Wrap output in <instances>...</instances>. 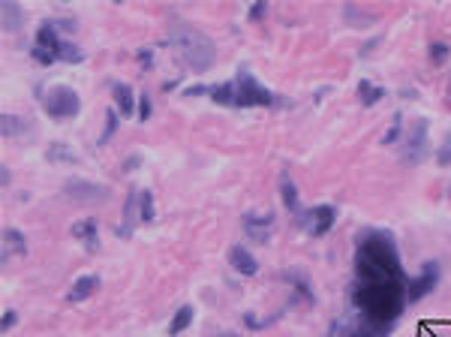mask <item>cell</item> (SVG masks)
<instances>
[{"label":"cell","instance_id":"6da1fadb","mask_svg":"<svg viewBox=\"0 0 451 337\" xmlns=\"http://www.w3.org/2000/svg\"><path fill=\"white\" fill-rule=\"evenodd\" d=\"M406 286L409 280L391 232H367L355 250V307L361 310V322L391 331L403 304H409Z\"/></svg>","mask_w":451,"mask_h":337},{"label":"cell","instance_id":"7a4b0ae2","mask_svg":"<svg viewBox=\"0 0 451 337\" xmlns=\"http://www.w3.org/2000/svg\"><path fill=\"white\" fill-rule=\"evenodd\" d=\"M60 31H72V21H43L40 31H36V40H33V48L30 55L36 64L43 67H52L57 64V60H64V64H82L84 60V52L75 43H67L64 36H60Z\"/></svg>","mask_w":451,"mask_h":337},{"label":"cell","instance_id":"3957f363","mask_svg":"<svg viewBox=\"0 0 451 337\" xmlns=\"http://www.w3.org/2000/svg\"><path fill=\"white\" fill-rule=\"evenodd\" d=\"M169 43L178 48V57H181L193 72H205V70L214 67L217 45H214V40H211L208 33H202L199 28H193V24L174 21L172 31H169Z\"/></svg>","mask_w":451,"mask_h":337},{"label":"cell","instance_id":"277c9868","mask_svg":"<svg viewBox=\"0 0 451 337\" xmlns=\"http://www.w3.org/2000/svg\"><path fill=\"white\" fill-rule=\"evenodd\" d=\"M235 84V109H250V106H280L283 99L277 94H271L247 67L238 70V76L232 79Z\"/></svg>","mask_w":451,"mask_h":337},{"label":"cell","instance_id":"5b68a950","mask_svg":"<svg viewBox=\"0 0 451 337\" xmlns=\"http://www.w3.org/2000/svg\"><path fill=\"white\" fill-rule=\"evenodd\" d=\"M45 111L52 115L55 121H67V118H75L82 111V99H79V94L72 91V87H67V84H57V87H52L48 91V96H45Z\"/></svg>","mask_w":451,"mask_h":337},{"label":"cell","instance_id":"8992f818","mask_svg":"<svg viewBox=\"0 0 451 337\" xmlns=\"http://www.w3.org/2000/svg\"><path fill=\"white\" fill-rule=\"evenodd\" d=\"M428 133H430L428 118H412V127H409L406 142H403V163L406 166H418L424 160V154H428Z\"/></svg>","mask_w":451,"mask_h":337},{"label":"cell","instance_id":"52a82bcc","mask_svg":"<svg viewBox=\"0 0 451 337\" xmlns=\"http://www.w3.org/2000/svg\"><path fill=\"white\" fill-rule=\"evenodd\" d=\"M64 193L69 199H75V202L82 205H103L108 202V187L106 184H94V181H82V178H72L64 184Z\"/></svg>","mask_w":451,"mask_h":337},{"label":"cell","instance_id":"ba28073f","mask_svg":"<svg viewBox=\"0 0 451 337\" xmlns=\"http://www.w3.org/2000/svg\"><path fill=\"white\" fill-rule=\"evenodd\" d=\"M436 283H440V262H424L421 274L416 280H409V286H406V302L409 304L421 302L424 295H430L436 289Z\"/></svg>","mask_w":451,"mask_h":337},{"label":"cell","instance_id":"9c48e42d","mask_svg":"<svg viewBox=\"0 0 451 337\" xmlns=\"http://www.w3.org/2000/svg\"><path fill=\"white\" fill-rule=\"evenodd\" d=\"M334 220H337L334 205H316L304 214V229H307V235H313V238H322L325 232H331Z\"/></svg>","mask_w":451,"mask_h":337},{"label":"cell","instance_id":"30bf717a","mask_svg":"<svg viewBox=\"0 0 451 337\" xmlns=\"http://www.w3.org/2000/svg\"><path fill=\"white\" fill-rule=\"evenodd\" d=\"M139 220H142V190H139V187H133V190L127 193V202H123V223L115 232L121 235V238H130Z\"/></svg>","mask_w":451,"mask_h":337},{"label":"cell","instance_id":"8fae6325","mask_svg":"<svg viewBox=\"0 0 451 337\" xmlns=\"http://www.w3.org/2000/svg\"><path fill=\"white\" fill-rule=\"evenodd\" d=\"M229 262H232V268L238 274H244V277H253V274H259V262L256 256L247 250L244 244H235L232 250H229Z\"/></svg>","mask_w":451,"mask_h":337},{"label":"cell","instance_id":"7c38bea8","mask_svg":"<svg viewBox=\"0 0 451 337\" xmlns=\"http://www.w3.org/2000/svg\"><path fill=\"white\" fill-rule=\"evenodd\" d=\"M96 289H99V277H96V274H82V277L69 286L67 304H79V302H84V298H91Z\"/></svg>","mask_w":451,"mask_h":337},{"label":"cell","instance_id":"4fadbf2b","mask_svg":"<svg viewBox=\"0 0 451 337\" xmlns=\"http://www.w3.org/2000/svg\"><path fill=\"white\" fill-rule=\"evenodd\" d=\"M271 223H274V217L271 214H244V229H247V235L253 241H262L265 244L268 241V235H271Z\"/></svg>","mask_w":451,"mask_h":337},{"label":"cell","instance_id":"5bb4252c","mask_svg":"<svg viewBox=\"0 0 451 337\" xmlns=\"http://www.w3.org/2000/svg\"><path fill=\"white\" fill-rule=\"evenodd\" d=\"M28 253V238H24V232L18 229H4V262L9 259H18Z\"/></svg>","mask_w":451,"mask_h":337},{"label":"cell","instance_id":"9a60e30c","mask_svg":"<svg viewBox=\"0 0 451 337\" xmlns=\"http://www.w3.org/2000/svg\"><path fill=\"white\" fill-rule=\"evenodd\" d=\"M111 94H115V103H118V111L121 115H133L135 111V94H133V87L127 82H115L111 84Z\"/></svg>","mask_w":451,"mask_h":337},{"label":"cell","instance_id":"2e32d148","mask_svg":"<svg viewBox=\"0 0 451 337\" xmlns=\"http://www.w3.org/2000/svg\"><path fill=\"white\" fill-rule=\"evenodd\" d=\"M72 238H79V241H84L91 250H96V232H99V226H96V220L94 217H84V220H79V223H72Z\"/></svg>","mask_w":451,"mask_h":337},{"label":"cell","instance_id":"e0dca14e","mask_svg":"<svg viewBox=\"0 0 451 337\" xmlns=\"http://www.w3.org/2000/svg\"><path fill=\"white\" fill-rule=\"evenodd\" d=\"M280 193H283V205L286 211H298V187L292 181V175L289 172H280Z\"/></svg>","mask_w":451,"mask_h":337},{"label":"cell","instance_id":"ac0fdd59","mask_svg":"<svg viewBox=\"0 0 451 337\" xmlns=\"http://www.w3.org/2000/svg\"><path fill=\"white\" fill-rule=\"evenodd\" d=\"M45 160L48 163H79V154H75L72 148H67L64 142H55V145H48Z\"/></svg>","mask_w":451,"mask_h":337},{"label":"cell","instance_id":"d6986e66","mask_svg":"<svg viewBox=\"0 0 451 337\" xmlns=\"http://www.w3.org/2000/svg\"><path fill=\"white\" fill-rule=\"evenodd\" d=\"M0 130H4V139H18V136L28 133V123H24V118L4 115L0 118Z\"/></svg>","mask_w":451,"mask_h":337},{"label":"cell","instance_id":"ffe728a7","mask_svg":"<svg viewBox=\"0 0 451 337\" xmlns=\"http://www.w3.org/2000/svg\"><path fill=\"white\" fill-rule=\"evenodd\" d=\"M358 96H361V106L370 109V106H376L385 96V91H382V87H376V84H370L367 79H361L358 82Z\"/></svg>","mask_w":451,"mask_h":337},{"label":"cell","instance_id":"44dd1931","mask_svg":"<svg viewBox=\"0 0 451 337\" xmlns=\"http://www.w3.org/2000/svg\"><path fill=\"white\" fill-rule=\"evenodd\" d=\"M208 94L214 103L220 106H235V84L232 82H223V84H214V87H208Z\"/></svg>","mask_w":451,"mask_h":337},{"label":"cell","instance_id":"7402d4cb","mask_svg":"<svg viewBox=\"0 0 451 337\" xmlns=\"http://www.w3.org/2000/svg\"><path fill=\"white\" fill-rule=\"evenodd\" d=\"M193 316H196V310L186 304V307H181L178 314L172 316V326H169V334H181V331H186L193 326Z\"/></svg>","mask_w":451,"mask_h":337},{"label":"cell","instance_id":"603a6c76","mask_svg":"<svg viewBox=\"0 0 451 337\" xmlns=\"http://www.w3.org/2000/svg\"><path fill=\"white\" fill-rule=\"evenodd\" d=\"M21 21H24V9L18 4H4V31H18L21 28Z\"/></svg>","mask_w":451,"mask_h":337},{"label":"cell","instance_id":"cb8c5ba5","mask_svg":"<svg viewBox=\"0 0 451 337\" xmlns=\"http://www.w3.org/2000/svg\"><path fill=\"white\" fill-rule=\"evenodd\" d=\"M283 280H289V283H295V286H298V292H301V295H304V298H307V304H313V292H310V283H307L304 277H301V274H298V271H289V274H283Z\"/></svg>","mask_w":451,"mask_h":337},{"label":"cell","instance_id":"d4e9b609","mask_svg":"<svg viewBox=\"0 0 451 337\" xmlns=\"http://www.w3.org/2000/svg\"><path fill=\"white\" fill-rule=\"evenodd\" d=\"M157 220V211H154V193L142 190V223H154Z\"/></svg>","mask_w":451,"mask_h":337},{"label":"cell","instance_id":"484cf974","mask_svg":"<svg viewBox=\"0 0 451 337\" xmlns=\"http://www.w3.org/2000/svg\"><path fill=\"white\" fill-rule=\"evenodd\" d=\"M400 130H403V118L394 115V118H391V130L382 136V145H394V142L400 139Z\"/></svg>","mask_w":451,"mask_h":337},{"label":"cell","instance_id":"4316f807","mask_svg":"<svg viewBox=\"0 0 451 337\" xmlns=\"http://www.w3.org/2000/svg\"><path fill=\"white\" fill-rule=\"evenodd\" d=\"M436 163H440L442 169H448V166H451V133L445 136V142L440 145V151H436Z\"/></svg>","mask_w":451,"mask_h":337},{"label":"cell","instance_id":"83f0119b","mask_svg":"<svg viewBox=\"0 0 451 337\" xmlns=\"http://www.w3.org/2000/svg\"><path fill=\"white\" fill-rule=\"evenodd\" d=\"M115 130H118V115H115V109H108V111H106V133L99 136V145H106Z\"/></svg>","mask_w":451,"mask_h":337},{"label":"cell","instance_id":"f1b7e54d","mask_svg":"<svg viewBox=\"0 0 451 337\" xmlns=\"http://www.w3.org/2000/svg\"><path fill=\"white\" fill-rule=\"evenodd\" d=\"M448 55H451V48L445 43H433L430 45V60H433V64H445Z\"/></svg>","mask_w":451,"mask_h":337},{"label":"cell","instance_id":"f546056e","mask_svg":"<svg viewBox=\"0 0 451 337\" xmlns=\"http://www.w3.org/2000/svg\"><path fill=\"white\" fill-rule=\"evenodd\" d=\"M265 12H268L265 4H253V6H250V12H247V18L250 21H262V18H265Z\"/></svg>","mask_w":451,"mask_h":337},{"label":"cell","instance_id":"4dcf8cb0","mask_svg":"<svg viewBox=\"0 0 451 337\" xmlns=\"http://www.w3.org/2000/svg\"><path fill=\"white\" fill-rule=\"evenodd\" d=\"M147 118H150V96L139 94V121H147Z\"/></svg>","mask_w":451,"mask_h":337},{"label":"cell","instance_id":"1f68e13d","mask_svg":"<svg viewBox=\"0 0 451 337\" xmlns=\"http://www.w3.org/2000/svg\"><path fill=\"white\" fill-rule=\"evenodd\" d=\"M16 319H18L16 310H4V331H9L12 326H16Z\"/></svg>","mask_w":451,"mask_h":337},{"label":"cell","instance_id":"d6a6232c","mask_svg":"<svg viewBox=\"0 0 451 337\" xmlns=\"http://www.w3.org/2000/svg\"><path fill=\"white\" fill-rule=\"evenodd\" d=\"M199 94H208L205 84H193V87H184V96H199Z\"/></svg>","mask_w":451,"mask_h":337},{"label":"cell","instance_id":"836d02e7","mask_svg":"<svg viewBox=\"0 0 451 337\" xmlns=\"http://www.w3.org/2000/svg\"><path fill=\"white\" fill-rule=\"evenodd\" d=\"M142 163V157L139 154H133V157H127V160H123V172H133L135 166H139Z\"/></svg>","mask_w":451,"mask_h":337},{"label":"cell","instance_id":"e575fe53","mask_svg":"<svg viewBox=\"0 0 451 337\" xmlns=\"http://www.w3.org/2000/svg\"><path fill=\"white\" fill-rule=\"evenodd\" d=\"M139 57H142V67H145V70H150V48H142Z\"/></svg>","mask_w":451,"mask_h":337},{"label":"cell","instance_id":"d590c367","mask_svg":"<svg viewBox=\"0 0 451 337\" xmlns=\"http://www.w3.org/2000/svg\"><path fill=\"white\" fill-rule=\"evenodd\" d=\"M448 103H451V82H448Z\"/></svg>","mask_w":451,"mask_h":337},{"label":"cell","instance_id":"8d00e7d4","mask_svg":"<svg viewBox=\"0 0 451 337\" xmlns=\"http://www.w3.org/2000/svg\"><path fill=\"white\" fill-rule=\"evenodd\" d=\"M217 337H235V334H217Z\"/></svg>","mask_w":451,"mask_h":337}]
</instances>
